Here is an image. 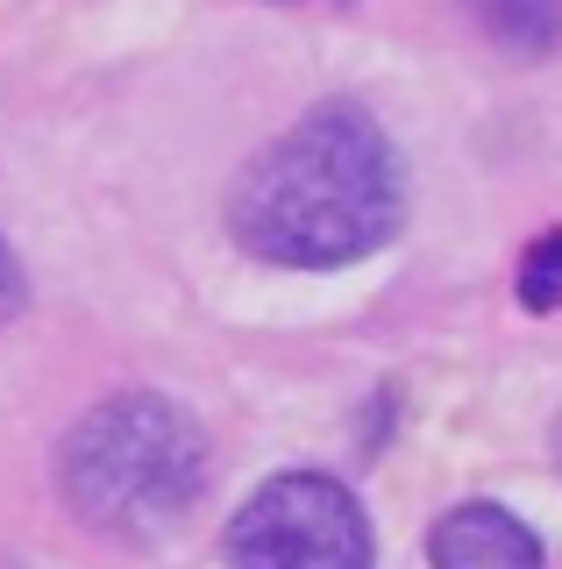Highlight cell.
Returning a JSON list of instances; mask_svg holds the SVG:
<instances>
[{
	"instance_id": "277c9868",
	"label": "cell",
	"mask_w": 562,
	"mask_h": 569,
	"mask_svg": "<svg viewBox=\"0 0 562 569\" xmlns=\"http://www.w3.org/2000/svg\"><path fill=\"white\" fill-rule=\"evenodd\" d=\"M428 562L434 569H541V541L520 512L491 506V498H470V506L434 520Z\"/></svg>"
},
{
	"instance_id": "5b68a950",
	"label": "cell",
	"mask_w": 562,
	"mask_h": 569,
	"mask_svg": "<svg viewBox=\"0 0 562 569\" xmlns=\"http://www.w3.org/2000/svg\"><path fill=\"white\" fill-rule=\"evenodd\" d=\"M463 14L505 58H549L562 43V0H463Z\"/></svg>"
},
{
	"instance_id": "3957f363",
	"label": "cell",
	"mask_w": 562,
	"mask_h": 569,
	"mask_svg": "<svg viewBox=\"0 0 562 569\" xmlns=\"http://www.w3.org/2000/svg\"><path fill=\"white\" fill-rule=\"evenodd\" d=\"M228 569H371V520L328 470H278L221 533Z\"/></svg>"
},
{
	"instance_id": "7a4b0ae2",
	"label": "cell",
	"mask_w": 562,
	"mask_h": 569,
	"mask_svg": "<svg viewBox=\"0 0 562 569\" xmlns=\"http://www.w3.org/2000/svg\"><path fill=\"white\" fill-rule=\"evenodd\" d=\"M207 427L164 391H114L58 441V491L79 527L150 548L192 520L207 491Z\"/></svg>"
},
{
	"instance_id": "52a82bcc",
	"label": "cell",
	"mask_w": 562,
	"mask_h": 569,
	"mask_svg": "<svg viewBox=\"0 0 562 569\" xmlns=\"http://www.w3.org/2000/svg\"><path fill=\"white\" fill-rule=\"evenodd\" d=\"M29 307V278H22V257L8 249V236H0V320H14Z\"/></svg>"
},
{
	"instance_id": "6da1fadb",
	"label": "cell",
	"mask_w": 562,
	"mask_h": 569,
	"mask_svg": "<svg viewBox=\"0 0 562 569\" xmlns=\"http://www.w3.org/2000/svg\"><path fill=\"white\" fill-rule=\"evenodd\" d=\"M407 228V164L363 100H313L228 186V236L257 263L342 271Z\"/></svg>"
},
{
	"instance_id": "8992f818",
	"label": "cell",
	"mask_w": 562,
	"mask_h": 569,
	"mask_svg": "<svg viewBox=\"0 0 562 569\" xmlns=\"http://www.w3.org/2000/svg\"><path fill=\"white\" fill-rule=\"evenodd\" d=\"M520 307L526 313H555L562 307V228L526 242V257H520Z\"/></svg>"
},
{
	"instance_id": "ba28073f",
	"label": "cell",
	"mask_w": 562,
	"mask_h": 569,
	"mask_svg": "<svg viewBox=\"0 0 562 569\" xmlns=\"http://www.w3.org/2000/svg\"><path fill=\"white\" fill-rule=\"evenodd\" d=\"M555 470H562V420H555Z\"/></svg>"
}]
</instances>
